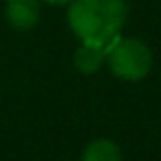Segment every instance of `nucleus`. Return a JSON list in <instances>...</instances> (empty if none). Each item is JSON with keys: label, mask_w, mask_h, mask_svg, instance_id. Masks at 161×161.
Segmentation results:
<instances>
[{"label": "nucleus", "mask_w": 161, "mask_h": 161, "mask_svg": "<svg viewBox=\"0 0 161 161\" xmlns=\"http://www.w3.org/2000/svg\"><path fill=\"white\" fill-rule=\"evenodd\" d=\"M49 5H66V3H73V0H44Z\"/></svg>", "instance_id": "obj_6"}, {"label": "nucleus", "mask_w": 161, "mask_h": 161, "mask_svg": "<svg viewBox=\"0 0 161 161\" xmlns=\"http://www.w3.org/2000/svg\"><path fill=\"white\" fill-rule=\"evenodd\" d=\"M7 18L11 27L27 31L36 27L40 18V3L38 0H7Z\"/></svg>", "instance_id": "obj_3"}, {"label": "nucleus", "mask_w": 161, "mask_h": 161, "mask_svg": "<svg viewBox=\"0 0 161 161\" xmlns=\"http://www.w3.org/2000/svg\"><path fill=\"white\" fill-rule=\"evenodd\" d=\"M126 22L124 0H73L69 9V27L82 44L110 47Z\"/></svg>", "instance_id": "obj_1"}, {"label": "nucleus", "mask_w": 161, "mask_h": 161, "mask_svg": "<svg viewBox=\"0 0 161 161\" xmlns=\"http://www.w3.org/2000/svg\"><path fill=\"white\" fill-rule=\"evenodd\" d=\"M106 62L119 80L139 82L152 69V53L139 38H117L108 49Z\"/></svg>", "instance_id": "obj_2"}, {"label": "nucleus", "mask_w": 161, "mask_h": 161, "mask_svg": "<svg viewBox=\"0 0 161 161\" xmlns=\"http://www.w3.org/2000/svg\"><path fill=\"white\" fill-rule=\"evenodd\" d=\"M108 49L110 47H93V44H82L77 51H75V66L82 71V73H95L102 69V64L106 62V55H108Z\"/></svg>", "instance_id": "obj_4"}, {"label": "nucleus", "mask_w": 161, "mask_h": 161, "mask_svg": "<svg viewBox=\"0 0 161 161\" xmlns=\"http://www.w3.org/2000/svg\"><path fill=\"white\" fill-rule=\"evenodd\" d=\"M82 161H121V150L110 139H95L86 146Z\"/></svg>", "instance_id": "obj_5"}]
</instances>
